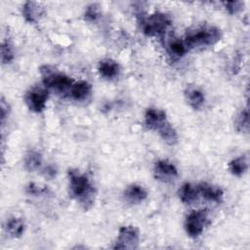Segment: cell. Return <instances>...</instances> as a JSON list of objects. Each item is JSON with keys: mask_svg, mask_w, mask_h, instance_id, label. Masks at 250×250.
<instances>
[{"mask_svg": "<svg viewBox=\"0 0 250 250\" xmlns=\"http://www.w3.org/2000/svg\"><path fill=\"white\" fill-rule=\"evenodd\" d=\"M185 98L187 103L193 109H199L205 101L204 94L194 86H188L185 90Z\"/></svg>", "mask_w": 250, "mask_h": 250, "instance_id": "9a60e30c", "label": "cell"}, {"mask_svg": "<svg viewBox=\"0 0 250 250\" xmlns=\"http://www.w3.org/2000/svg\"><path fill=\"white\" fill-rule=\"evenodd\" d=\"M42 82L47 89H54L59 92H68L74 81L64 73L59 72L51 65H42L40 67Z\"/></svg>", "mask_w": 250, "mask_h": 250, "instance_id": "3957f363", "label": "cell"}, {"mask_svg": "<svg viewBox=\"0 0 250 250\" xmlns=\"http://www.w3.org/2000/svg\"><path fill=\"white\" fill-rule=\"evenodd\" d=\"M153 176L162 183H171L178 177V170L172 162L161 159L156 161L153 166Z\"/></svg>", "mask_w": 250, "mask_h": 250, "instance_id": "ba28073f", "label": "cell"}, {"mask_svg": "<svg viewBox=\"0 0 250 250\" xmlns=\"http://www.w3.org/2000/svg\"><path fill=\"white\" fill-rule=\"evenodd\" d=\"M222 38V31L211 25H205L188 32L184 39L188 50L195 47L211 46L217 43Z\"/></svg>", "mask_w": 250, "mask_h": 250, "instance_id": "7a4b0ae2", "label": "cell"}, {"mask_svg": "<svg viewBox=\"0 0 250 250\" xmlns=\"http://www.w3.org/2000/svg\"><path fill=\"white\" fill-rule=\"evenodd\" d=\"M199 195L205 198L206 200L220 203L223 200L224 191L223 189L215 185L203 182L197 185Z\"/></svg>", "mask_w": 250, "mask_h": 250, "instance_id": "30bf717a", "label": "cell"}, {"mask_svg": "<svg viewBox=\"0 0 250 250\" xmlns=\"http://www.w3.org/2000/svg\"><path fill=\"white\" fill-rule=\"evenodd\" d=\"M101 11L98 4H91L85 10V20L88 21H95L100 17Z\"/></svg>", "mask_w": 250, "mask_h": 250, "instance_id": "cb8c5ba5", "label": "cell"}, {"mask_svg": "<svg viewBox=\"0 0 250 250\" xmlns=\"http://www.w3.org/2000/svg\"><path fill=\"white\" fill-rule=\"evenodd\" d=\"M49 97L46 87H32L24 95V102L27 107L34 112H41L45 106Z\"/></svg>", "mask_w": 250, "mask_h": 250, "instance_id": "8992f818", "label": "cell"}, {"mask_svg": "<svg viewBox=\"0 0 250 250\" xmlns=\"http://www.w3.org/2000/svg\"><path fill=\"white\" fill-rule=\"evenodd\" d=\"M159 136L161 139L169 146H174L178 143V134L175 128L170 124L169 121H167L158 131Z\"/></svg>", "mask_w": 250, "mask_h": 250, "instance_id": "d6986e66", "label": "cell"}, {"mask_svg": "<svg viewBox=\"0 0 250 250\" xmlns=\"http://www.w3.org/2000/svg\"><path fill=\"white\" fill-rule=\"evenodd\" d=\"M146 197H147V191L146 190V188L137 184H132L128 186L123 192L124 200L127 203L133 204V205L142 203Z\"/></svg>", "mask_w": 250, "mask_h": 250, "instance_id": "8fae6325", "label": "cell"}, {"mask_svg": "<svg viewBox=\"0 0 250 250\" xmlns=\"http://www.w3.org/2000/svg\"><path fill=\"white\" fill-rule=\"evenodd\" d=\"M41 163H42V156L39 152L35 150H30L24 156V160H23L24 168L29 172H33L39 169V167L41 166Z\"/></svg>", "mask_w": 250, "mask_h": 250, "instance_id": "44dd1931", "label": "cell"}, {"mask_svg": "<svg viewBox=\"0 0 250 250\" xmlns=\"http://www.w3.org/2000/svg\"><path fill=\"white\" fill-rule=\"evenodd\" d=\"M227 11L233 15V14H237L238 12H240L243 8V2L241 1H229V2H225L224 3Z\"/></svg>", "mask_w": 250, "mask_h": 250, "instance_id": "d4e9b609", "label": "cell"}, {"mask_svg": "<svg viewBox=\"0 0 250 250\" xmlns=\"http://www.w3.org/2000/svg\"><path fill=\"white\" fill-rule=\"evenodd\" d=\"M167 121L166 113L162 109L149 107L145 113V125L148 130L158 131Z\"/></svg>", "mask_w": 250, "mask_h": 250, "instance_id": "9c48e42d", "label": "cell"}, {"mask_svg": "<svg viewBox=\"0 0 250 250\" xmlns=\"http://www.w3.org/2000/svg\"><path fill=\"white\" fill-rule=\"evenodd\" d=\"M210 224L207 210H194L190 212L185 221V229L190 237H198Z\"/></svg>", "mask_w": 250, "mask_h": 250, "instance_id": "5b68a950", "label": "cell"}, {"mask_svg": "<svg viewBox=\"0 0 250 250\" xmlns=\"http://www.w3.org/2000/svg\"><path fill=\"white\" fill-rule=\"evenodd\" d=\"M199 191L197 185H192L190 183H185L179 189L180 200L185 204H193L199 198Z\"/></svg>", "mask_w": 250, "mask_h": 250, "instance_id": "5bb4252c", "label": "cell"}, {"mask_svg": "<svg viewBox=\"0 0 250 250\" xmlns=\"http://www.w3.org/2000/svg\"><path fill=\"white\" fill-rule=\"evenodd\" d=\"M45 10L37 2L27 1L22 6V16L24 20L30 23L37 22L43 16Z\"/></svg>", "mask_w": 250, "mask_h": 250, "instance_id": "7c38bea8", "label": "cell"}, {"mask_svg": "<svg viewBox=\"0 0 250 250\" xmlns=\"http://www.w3.org/2000/svg\"><path fill=\"white\" fill-rule=\"evenodd\" d=\"M140 235L138 229L133 226L122 227L117 235L113 249H136L138 247Z\"/></svg>", "mask_w": 250, "mask_h": 250, "instance_id": "52a82bcc", "label": "cell"}, {"mask_svg": "<svg viewBox=\"0 0 250 250\" xmlns=\"http://www.w3.org/2000/svg\"><path fill=\"white\" fill-rule=\"evenodd\" d=\"M69 194L84 210H89L95 202V188L86 174L78 170L68 171Z\"/></svg>", "mask_w": 250, "mask_h": 250, "instance_id": "6da1fadb", "label": "cell"}, {"mask_svg": "<svg viewBox=\"0 0 250 250\" xmlns=\"http://www.w3.org/2000/svg\"><path fill=\"white\" fill-rule=\"evenodd\" d=\"M1 60L3 63H10L14 60V49L8 40L2 42Z\"/></svg>", "mask_w": 250, "mask_h": 250, "instance_id": "603a6c76", "label": "cell"}, {"mask_svg": "<svg viewBox=\"0 0 250 250\" xmlns=\"http://www.w3.org/2000/svg\"><path fill=\"white\" fill-rule=\"evenodd\" d=\"M26 191H27V193L32 194V195H39V194L44 193L46 191V189L36 186L35 184H29L28 187L26 188Z\"/></svg>", "mask_w": 250, "mask_h": 250, "instance_id": "484cf974", "label": "cell"}, {"mask_svg": "<svg viewBox=\"0 0 250 250\" xmlns=\"http://www.w3.org/2000/svg\"><path fill=\"white\" fill-rule=\"evenodd\" d=\"M120 67L117 62L111 59H104L99 62L98 71L100 75L105 79H113L119 73Z\"/></svg>", "mask_w": 250, "mask_h": 250, "instance_id": "4fadbf2b", "label": "cell"}, {"mask_svg": "<svg viewBox=\"0 0 250 250\" xmlns=\"http://www.w3.org/2000/svg\"><path fill=\"white\" fill-rule=\"evenodd\" d=\"M92 87L86 81L74 82L69 90V96L76 101L85 100L91 93Z\"/></svg>", "mask_w": 250, "mask_h": 250, "instance_id": "ac0fdd59", "label": "cell"}, {"mask_svg": "<svg viewBox=\"0 0 250 250\" xmlns=\"http://www.w3.org/2000/svg\"><path fill=\"white\" fill-rule=\"evenodd\" d=\"M234 125H235V128L238 132H242V133H247L248 132V129H249V113H248L247 108L241 110L236 115L235 120H234Z\"/></svg>", "mask_w": 250, "mask_h": 250, "instance_id": "7402d4cb", "label": "cell"}, {"mask_svg": "<svg viewBox=\"0 0 250 250\" xmlns=\"http://www.w3.org/2000/svg\"><path fill=\"white\" fill-rule=\"evenodd\" d=\"M9 114V105L5 103L4 99L1 100V122L4 123L5 119L8 117Z\"/></svg>", "mask_w": 250, "mask_h": 250, "instance_id": "4316f807", "label": "cell"}, {"mask_svg": "<svg viewBox=\"0 0 250 250\" xmlns=\"http://www.w3.org/2000/svg\"><path fill=\"white\" fill-rule=\"evenodd\" d=\"M25 224L21 218L13 217L10 218L5 225V230L9 236L13 238H19L24 232Z\"/></svg>", "mask_w": 250, "mask_h": 250, "instance_id": "2e32d148", "label": "cell"}, {"mask_svg": "<svg viewBox=\"0 0 250 250\" xmlns=\"http://www.w3.org/2000/svg\"><path fill=\"white\" fill-rule=\"evenodd\" d=\"M184 39L181 38H172L167 44V52L170 57L173 59H179L188 52Z\"/></svg>", "mask_w": 250, "mask_h": 250, "instance_id": "e0dca14e", "label": "cell"}, {"mask_svg": "<svg viewBox=\"0 0 250 250\" xmlns=\"http://www.w3.org/2000/svg\"><path fill=\"white\" fill-rule=\"evenodd\" d=\"M229 172L237 177L242 176L248 170V160L246 156H238L229 163Z\"/></svg>", "mask_w": 250, "mask_h": 250, "instance_id": "ffe728a7", "label": "cell"}, {"mask_svg": "<svg viewBox=\"0 0 250 250\" xmlns=\"http://www.w3.org/2000/svg\"><path fill=\"white\" fill-rule=\"evenodd\" d=\"M171 22L168 15L156 12L144 18L141 21V27L146 36H160L165 33Z\"/></svg>", "mask_w": 250, "mask_h": 250, "instance_id": "277c9868", "label": "cell"}]
</instances>
